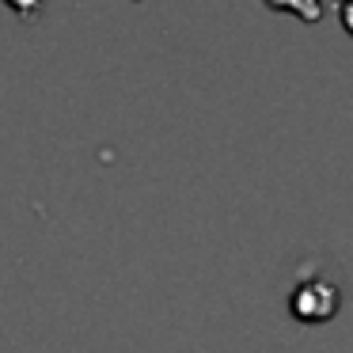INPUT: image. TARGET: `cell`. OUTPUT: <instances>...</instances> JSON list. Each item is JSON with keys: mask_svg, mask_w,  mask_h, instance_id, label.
Returning a JSON list of instances; mask_svg holds the SVG:
<instances>
[{"mask_svg": "<svg viewBox=\"0 0 353 353\" xmlns=\"http://www.w3.org/2000/svg\"><path fill=\"white\" fill-rule=\"evenodd\" d=\"M274 12H289V16L304 19V23H319L323 19V0H266Z\"/></svg>", "mask_w": 353, "mask_h": 353, "instance_id": "obj_1", "label": "cell"}, {"mask_svg": "<svg viewBox=\"0 0 353 353\" xmlns=\"http://www.w3.org/2000/svg\"><path fill=\"white\" fill-rule=\"evenodd\" d=\"M12 12H16L19 19H39L42 16V8H46L50 0H4Z\"/></svg>", "mask_w": 353, "mask_h": 353, "instance_id": "obj_2", "label": "cell"}, {"mask_svg": "<svg viewBox=\"0 0 353 353\" xmlns=\"http://www.w3.org/2000/svg\"><path fill=\"white\" fill-rule=\"evenodd\" d=\"M342 23H345V31L353 34V0H342Z\"/></svg>", "mask_w": 353, "mask_h": 353, "instance_id": "obj_3", "label": "cell"}]
</instances>
